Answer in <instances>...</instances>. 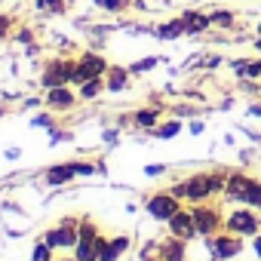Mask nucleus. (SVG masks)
<instances>
[{
    "instance_id": "f257e3e1",
    "label": "nucleus",
    "mask_w": 261,
    "mask_h": 261,
    "mask_svg": "<svg viewBox=\"0 0 261 261\" xmlns=\"http://www.w3.org/2000/svg\"><path fill=\"white\" fill-rule=\"evenodd\" d=\"M98 243H101L98 227H95L89 218H83V221H80V230H77V246H74L77 261H95V258H98Z\"/></svg>"
},
{
    "instance_id": "f03ea898",
    "label": "nucleus",
    "mask_w": 261,
    "mask_h": 261,
    "mask_svg": "<svg viewBox=\"0 0 261 261\" xmlns=\"http://www.w3.org/2000/svg\"><path fill=\"white\" fill-rule=\"evenodd\" d=\"M74 74H77V62H68V59H53V62L43 68L40 83H43L46 89H53V86H68V83H74Z\"/></svg>"
},
{
    "instance_id": "7ed1b4c3",
    "label": "nucleus",
    "mask_w": 261,
    "mask_h": 261,
    "mask_svg": "<svg viewBox=\"0 0 261 261\" xmlns=\"http://www.w3.org/2000/svg\"><path fill=\"white\" fill-rule=\"evenodd\" d=\"M77 230H80V224L74 218H62L53 230L43 233V243L49 249H74L77 246Z\"/></svg>"
},
{
    "instance_id": "20e7f679",
    "label": "nucleus",
    "mask_w": 261,
    "mask_h": 261,
    "mask_svg": "<svg viewBox=\"0 0 261 261\" xmlns=\"http://www.w3.org/2000/svg\"><path fill=\"white\" fill-rule=\"evenodd\" d=\"M101 74H108V62H105L101 56H95V53H86V56L77 62L74 83H83V80H89V77H101Z\"/></svg>"
},
{
    "instance_id": "39448f33",
    "label": "nucleus",
    "mask_w": 261,
    "mask_h": 261,
    "mask_svg": "<svg viewBox=\"0 0 261 261\" xmlns=\"http://www.w3.org/2000/svg\"><path fill=\"white\" fill-rule=\"evenodd\" d=\"M148 212H151L157 221H169V218L178 212L175 194H157V197H151V200H148Z\"/></svg>"
},
{
    "instance_id": "423d86ee",
    "label": "nucleus",
    "mask_w": 261,
    "mask_h": 261,
    "mask_svg": "<svg viewBox=\"0 0 261 261\" xmlns=\"http://www.w3.org/2000/svg\"><path fill=\"white\" fill-rule=\"evenodd\" d=\"M169 227H172V237H178V240H191V237L197 233L194 215H191V212H181V209L169 218Z\"/></svg>"
},
{
    "instance_id": "0eeeda50",
    "label": "nucleus",
    "mask_w": 261,
    "mask_h": 261,
    "mask_svg": "<svg viewBox=\"0 0 261 261\" xmlns=\"http://www.w3.org/2000/svg\"><path fill=\"white\" fill-rule=\"evenodd\" d=\"M126 249H129V240H126V237H114V240H105V237H101V243H98V258H95V261H117Z\"/></svg>"
},
{
    "instance_id": "6e6552de",
    "label": "nucleus",
    "mask_w": 261,
    "mask_h": 261,
    "mask_svg": "<svg viewBox=\"0 0 261 261\" xmlns=\"http://www.w3.org/2000/svg\"><path fill=\"white\" fill-rule=\"evenodd\" d=\"M74 101H77V95H74L68 86H53V89L46 92V105L56 108V111H65V108H71Z\"/></svg>"
},
{
    "instance_id": "1a4fd4ad",
    "label": "nucleus",
    "mask_w": 261,
    "mask_h": 261,
    "mask_svg": "<svg viewBox=\"0 0 261 261\" xmlns=\"http://www.w3.org/2000/svg\"><path fill=\"white\" fill-rule=\"evenodd\" d=\"M215 188H212V178L209 175H197V178H191L188 185H185V197H191V200H200V197H206V194H212Z\"/></svg>"
},
{
    "instance_id": "9d476101",
    "label": "nucleus",
    "mask_w": 261,
    "mask_h": 261,
    "mask_svg": "<svg viewBox=\"0 0 261 261\" xmlns=\"http://www.w3.org/2000/svg\"><path fill=\"white\" fill-rule=\"evenodd\" d=\"M191 215H194V224H197V230H200V233H212V230H215V224H218V218H215V212H212V209H203V206H200V209H194Z\"/></svg>"
},
{
    "instance_id": "9b49d317",
    "label": "nucleus",
    "mask_w": 261,
    "mask_h": 261,
    "mask_svg": "<svg viewBox=\"0 0 261 261\" xmlns=\"http://www.w3.org/2000/svg\"><path fill=\"white\" fill-rule=\"evenodd\" d=\"M227 227H230V230H240V233H252V230L258 227V221H255L252 212H233L230 221H227Z\"/></svg>"
},
{
    "instance_id": "f8f14e48",
    "label": "nucleus",
    "mask_w": 261,
    "mask_h": 261,
    "mask_svg": "<svg viewBox=\"0 0 261 261\" xmlns=\"http://www.w3.org/2000/svg\"><path fill=\"white\" fill-rule=\"evenodd\" d=\"M77 175V166L71 163V166H56V169H49L46 172V181L49 185H65V181H71Z\"/></svg>"
},
{
    "instance_id": "ddd939ff",
    "label": "nucleus",
    "mask_w": 261,
    "mask_h": 261,
    "mask_svg": "<svg viewBox=\"0 0 261 261\" xmlns=\"http://www.w3.org/2000/svg\"><path fill=\"white\" fill-rule=\"evenodd\" d=\"M209 25H212L209 16H200V13H188V16H185V31H203V28H209Z\"/></svg>"
},
{
    "instance_id": "4468645a",
    "label": "nucleus",
    "mask_w": 261,
    "mask_h": 261,
    "mask_svg": "<svg viewBox=\"0 0 261 261\" xmlns=\"http://www.w3.org/2000/svg\"><path fill=\"white\" fill-rule=\"evenodd\" d=\"M123 86H126V71L123 68H108V89L120 92Z\"/></svg>"
},
{
    "instance_id": "2eb2a0df",
    "label": "nucleus",
    "mask_w": 261,
    "mask_h": 261,
    "mask_svg": "<svg viewBox=\"0 0 261 261\" xmlns=\"http://www.w3.org/2000/svg\"><path fill=\"white\" fill-rule=\"evenodd\" d=\"M237 252H240V243H237V240H224V237L215 240V255H218V258H230V255H237Z\"/></svg>"
},
{
    "instance_id": "dca6fc26",
    "label": "nucleus",
    "mask_w": 261,
    "mask_h": 261,
    "mask_svg": "<svg viewBox=\"0 0 261 261\" xmlns=\"http://www.w3.org/2000/svg\"><path fill=\"white\" fill-rule=\"evenodd\" d=\"M101 92V77H89L80 83V98H95Z\"/></svg>"
},
{
    "instance_id": "f3484780",
    "label": "nucleus",
    "mask_w": 261,
    "mask_h": 261,
    "mask_svg": "<svg viewBox=\"0 0 261 261\" xmlns=\"http://www.w3.org/2000/svg\"><path fill=\"white\" fill-rule=\"evenodd\" d=\"M160 252H163V261H185V249H181V243H175V240L166 243Z\"/></svg>"
},
{
    "instance_id": "a211bd4d",
    "label": "nucleus",
    "mask_w": 261,
    "mask_h": 261,
    "mask_svg": "<svg viewBox=\"0 0 261 261\" xmlns=\"http://www.w3.org/2000/svg\"><path fill=\"white\" fill-rule=\"evenodd\" d=\"M181 31H185V19H175V22H169V25L160 28V37H178Z\"/></svg>"
},
{
    "instance_id": "6ab92c4d",
    "label": "nucleus",
    "mask_w": 261,
    "mask_h": 261,
    "mask_svg": "<svg viewBox=\"0 0 261 261\" xmlns=\"http://www.w3.org/2000/svg\"><path fill=\"white\" fill-rule=\"evenodd\" d=\"M249 188H252V185H249L246 178H240V175H233V178H230V197H243Z\"/></svg>"
},
{
    "instance_id": "aec40b11",
    "label": "nucleus",
    "mask_w": 261,
    "mask_h": 261,
    "mask_svg": "<svg viewBox=\"0 0 261 261\" xmlns=\"http://www.w3.org/2000/svg\"><path fill=\"white\" fill-rule=\"evenodd\" d=\"M31 261H53V249L46 243H37L34 252H31Z\"/></svg>"
},
{
    "instance_id": "412c9836",
    "label": "nucleus",
    "mask_w": 261,
    "mask_h": 261,
    "mask_svg": "<svg viewBox=\"0 0 261 261\" xmlns=\"http://www.w3.org/2000/svg\"><path fill=\"white\" fill-rule=\"evenodd\" d=\"M237 71L255 77V74H261V62H237Z\"/></svg>"
},
{
    "instance_id": "4be33fe9",
    "label": "nucleus",
    "mask_w": 261,
    "mask_h": 261,
    "mask_svg": "<svg viewBox=\"0 0 261 261\" xmlns=\"http://www.w3.org/2000/svg\"><path fill=\"white\" fill-rule=\"evenodd\" d=\"M243 200H246L249 206H261V185H252V188L243 194Z\"/></svg>"
},
{
    "instance_id": "5701e85b",
    "label": "nucleus",
    "mask_w": 261,
    "mask_h": 261,
    "mask_svg": "<svg viewBox=\"0 0 261 261\" xmlns=\"http://www.w3.org/2000/svg\"><path fill=\"white\" fill-rule=\"evenodd\" d=\"M136 123H139V126H154V123H157V111H139Z\"/></svg>"
},
{
    "instance_id": "b1692460",
    "label": "nucleus",
    "mask_w": 261,
    "mask_h": 261,
    "mask_svg": "<svg viewBox=\"0 0 261 261\" xmlns=\"http://www.w3.org/2000/svg\"><path fill=\"white\" fill-rule=\"evenodd\" d=\"M212 22H215V25H230V22H233V16H230V13H215V16H212Z\"/></svg>"
},
{
    "instance_id": "393cba45",
    "label": "nucleus",
    "mask_w": 261,
    "mask_h": 261,
    "mask_svg": "<svg viewBox=\"0 0 261 261\" xmlns=\"http://www.w3.org/2000/svg\"><path fill=\"white\" fill-rule=\"evenodd\" d=\"M98 7H105V10H123V0H98Z\"/></svg>"
},
{
    "instance_id": "a878e982",
    "label": "nucleus",
    "mask_w": 261,
    "mask_h": 261,
    "mask_svg": "<svg viewBox=\"0 0 261 261\" xmlns=\"http://www.w3.org/2000/svg\"><path fill=\"white\" fill-rule=\"evenodd\" d=\"M175 133H178V123H169V126L160 129V136H163V139H169V136H175Z\"/></svg>"
},
{
    "instance_id": "bb28decb",
    "label": "nucleus",
    "mask_w": 261,
    "mask_h": 261,
    "mask_svg": "<svg viewBox=\"0 0 261 261\" xmlns=\"http://www.w3.org/2000/svg\"><path fill=\"white\" fill-rule=\"evenodd\" d=\"M148 68H154V59H145V62L136 65V71H148Z\"/></svg>"
},
{
    "instance_id": "cd10ccee",
    "label": "nucleus",
    "mask_w": 261,
    "mask_h": 261,
    "mask_svg": "<svg viewBox=\"0 0 261 261\" xmlns=\"http://www.w3.org/2000/svg\"><path fill=\"white\" fill-rule=\"evenodd\" d=\"M7 28H10V19H7V16H0V34H4Z\"/></svg>"
},
{
    "instance_id": "c85d7f7f",
    "label": "nucleus",
    "mask_w": 261,
    "mask_h": 261,
    "mask_svg": "<svg viewBox=\"0 0 261 261\" xmlns=\"http://www.w3.org/2000/svg\"><path fill=\"white\" fill-rule=\"evenodd\" d=\"M255 249H258V255H261V237H258V240H255Z\"/></svg>"
},
{
    "instance_id": "c756f323",
    "label": "nucleus",
    "mask_w": 261,
    "mask_h": 261,
    "mask_svg": "<svg viewBox=\"0 0 261 261\" xmlns=\"http://www.w3.org/2000/svg\"><path fill=\"white\" fill-rule=\"evenodd\" d=\"M59 261H77V255H74V258H59Z\"/></svg>"
}]
</instances>
